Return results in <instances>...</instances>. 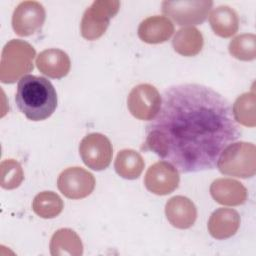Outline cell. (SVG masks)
Returning a JSON list of instances; mask_svg holds the SVG:
<instances>
[{
  "instance_id": "obj_21",
  "label": "cell",
  "mask_w": 256,
  "mask_h": 256,
  "mask_svg": "<svg viewBox=\"0 0 256 256\" xmlns=\"http://www.w3.org/2000/svg\"><path fill=\"white\" fill-rule=\"evenodd\" d=\"M32 209L41 218H54L62 212L63 201L58 194L52 191H43L35 196Z\"/></svg>"
},
{
  "instance_id": "obj_4",
  "label": "cell",
  "mask_w": 256,
  "mask_h": 256,
  "mask_svg": "<svg viewBox=\"0 0 256 256\" xmlns=\"http://www.w3.org/2000/svg\"><path fill=\"white\" fill-rule=\"evenodd\" d=\"M217 167L222 174L248 178L256 172V148L247 142L231 143L221 152Z\"/></svg>"
},
{
  "instance_id": "obj_24",
  "label": "cell",
  "mask_w": 256,
  "mask_h": 256,
  "mask_svg": "<svg viewBox=\"0 0 256 256\" xmlns=\"http://www.w3.org/2000/svg\"><path fill=\"white\" fill-rule=\"evenodd\" d=\"M1 187L4 189L17 188L24 179L21 165L14 159H6L1 163Z\"/></svg>"
},
{
  "instance_id": "obj_18",
  "label": "cell",
  "mask_w": 256,
  "mask_h": 256,
  "mask_svg": "<svg viewBox=\"0 0 256 256\" xmlns=\"http://www.w3.org/2000/svg\"><path fill=\"white\" fill-rule=\"evenodd\" d=\"M50 252L53 256H80L83 254V245L75 231L62 228L53 234L50 241Z\"/></svg>"
},
{
  "instance_id": "obj_11",
  "label": "cell",
  "mask_w": 256,
  "mask_h": 256,
  "mask_svg": "<svg viewBox=\"0 0 256 256\" xmlns=\"http://www.w3.org/2000/svg\"><path fill=\"white\" fill-rule=\"evenodd\" d=\"M179 180V173L171 163L159 161L148 168L144 184L148 191L156 195H167L178 187Z\"/></svg>"
},
{
  "instance_id": "obj_23",
  "label": "cell",
  "mask_w": 256,
  "mask_h": 256,
  "mask_svg": "<svg viewBox=\"0 0 256 256\" xmlns=\"http://www.w3.org/2000/svg\"><path fill=\"white\" fill-rule=\"evenodd\" d=\"M229 53L236 59L251 61L256 57V36L251 33L241 34L229 43Z\"/></svg>"
},
{
  "instance_id": "obj_14",
  "label": "cell",
  "mask_w": 256,
  "mask_h": 256,
  "mask_svg": "<svg viewBox=\"0 0 256 256\" xmlns=\"http://www.w3.org/2000/svg\"><path fill=\"white\" fill-rule=\"evenodd\" d=\"M36 66L44 75L60 79L68 74L71 62L67 53L60 49L52 48L39 53L36 58Z\"/></svg>"
},
{
  "instance_id": "obj_6",
  "label": "cell",
  "mask_w": 256,
  "mask_h": 256,
  "mask_svg": "<svg viewBox=\"0 0 256 256\" xmlns=\"http://www.w3.org/2000/svg\"><path fill=\"white\" fill-rule=\"evenodd\" d=\"M210 0L192 1H163L162 12L180 26H193L202 24L211 8Z\"/></svg>"
},
{
  "instance_id": "obj_2",
  "label": "cell",
  "mask_w": 256,
  "mask_h": 256,
  "mask_svg": "<svg viewBox=\"0 0 256 256\" xmlns=\"http://www.w3.org/2000/svg\"><path fill=\"white\" fill-rule=\"evenodd\" d=\"M15 102L26 118L42 121L49 118L56 110L57 93L48 79L25 75L18 81Z\"/></svg>"
},
{
  "instance_id": "obj_16",
  "label": "cell",
  "mask_w": 256,
  "mask_h": 256,
  "mask_svg": "<svg viewBox=\"0 0 256 256\" xmlns=\"http://www.w3.org/2000/svg\"><path fill=\"white\" fill-rule=\"evenodd\" d=\"M174 33V25L168 17L151 16L143 20L138 28L139 38L149 44L167 41Z\"/></svg>"
},
{
  "instance_id": "obj_1",
  "label": "cell",
  "mask_w": 256,
  "mask_h": 256,
  "mask_svg": "<svg viewBox=\"0 0 256 256\" xmlns=\"http://www.w3.org/2000/svg\"><path fill=\"white\" fill-rule=\"evenodd\" d=\"M240 136L226 98L210 87L186 83L164 91L143 148L190 173L213 169L224 148Z\"/></svg>"
},
{
  "instance_id": "obj_19",
  "label": "cell",
  "mask_w": 256,
  "mask_h": 256,
  "mask_svg": "<svg viewBox=\"0 0 256 256\" xmlns=\"http://www.w3.org/2000/svg\"><path fill=\"white\" fill-rule=\"evenodd\" d=\"M174 50L182 56H195L203 47V36L195 27H184L178 30L172 40Z\"/></svg>"
},
{
  "instance_id": "obj_9",
  "label": "cell",
  "mask_w": 256,
  "mask_h": 256,
  "mask_svg": "<svg viewBox=\"0 0 256 256\" xmlns=\"http://www.w3.org/2000/svg\"><path fill=\"white\" fill-rule=\"evenodd\" d=\"M57 186L65 197L82 199L94 190L95 178L93 174L81 167H70L61 172L57 179Z\"/></svg>"
},
{
  "instance_id": "obj_5",
  "label": "cell",
  "mask_w": 256,
  "mask_h": 256,
  "mask_svg": "<svg viewBox=\"0 0 256 256\" xmlns=\"http://www.w3.org/2000/svg\"><path fill=\"white\" fill-rule=\"evenodd\" d=\"M120 8V2L116 0H97L86 9L81 20V35L87 40H95L101 37Z\"/></svg>"
},
{
  "instance_id": "obj_8",
  "label": "cell",
  "mask_w": 256,
  "mask_h": 256,
  "mask_svg": "<svg viewBox=\"0 0 256 256\" xmlns=\"http://www.w3.org/2000/svg\"><path fill=\"white\" fill-rule=\"evenodd\" d=\"M161 96L150 84H139L129 93L127 106L130 113L139 120H152L161 107Z\"/></svg>"
},
{
  "instance_id": "obj_20",
  "label": "cell",
  "mask_w": 256,
  "mask_h": 256,
  "mask_svg": "<svg viewBox=\"0 0 256 256\" xmlns=\"http://www.w3.org/2000/svg\"><path fill=\"white\" fill-rule=\"evenodd\" d=\"M145 163L142 156L135 150H121L115 160V171L119 176L125 179H136L144 169Z\"/></svg>"
},
{
  "instance_id": "obj_17",
  "label": "cell",
  "mask_w": 256,
  "mask_h": 256,
  "mask_svg": "<svg viewBox=\"0 0 256 256\" xmlns=\"http://www.w3.org/2000/svg\"><path fill=\"white\" fill-rule=\"evenodd\" d=\"M209 23L214 33L222 38L233 36L239 28L237 13L229 6L222 5L214 8L209 15Z\"/></svg>"
},
{
  "instance_id": "obj_15",
  "label": "cell",
  "mask_w": 256,
  "mask_h": 256,
  "mask_svg": "<svg viewBox=\"0 0 256 256\" xmlns=\"http://www.w3.org/2000/svg\"><path fill=\"white\" fill-rule=\"evenodd\" d=\"M240 226L238 212L231 208H219L215 210L208 221V231L216 239L222 240L236 234Z\"/></svg>"
},
{
  "instance_id": "obj_12",
  "label": "cell",
  "mask_w": 256,
  "mask_h": 256,
  "mask_svg": "<svg viewBox=\"0 0 256 256\" xmlns=\"http://www.w3.org/2000/svg\"><path fill=\"white\" fill-rule=\"evenodd\" d=\"M165 214L172 226L187 229L195 223L197 209L189 198L178 195L168 200L165 205Z\"/></svg>"
},
{
  "instance_id": "obj_13",
  "label": "cell",
  "mask_w": 256,
  "mask_h": 256,
  "mask_svg": "<svg viewBox=\"0 0 256 256\" xmlns=\"http://www.w3.org/2000/svg\"><path fill=\"white\" fill-rule=\"evenodd\" d=\"M212 198L221 205L237 206L247 200V190L238 181L230 178H219L210 186Z\"/></svg>"
},
{
  "instance_id": "obj_3",
  "label": "cell",
  "mask_w": 256,
  "mask_h": 256,
  "mask_svg": "<svg viewBox=\"0 0 256 256\" xmlns=\"http://www.w3.org/2000/svg\"><path fill=\"white\" fill-rule=\"evenodd\" d=\"M35 49L26 41L12 39L4 46L0 61V80L11 84L33 70Z\"/></svg>"
},
{
  "instance_id": "obj_10",
  "label": "cell",
  "mask_w": 256,
  "mask_h": 256,
  "mask_svg": "<svg viewBox=\"0 0 256 256\" xmlns=\"http://www.w3.org/2000/svg\"><path fill=\"white\" fill-rule=\"evenodd\" d=\"M45 18V9L41 3L24 1L13 12L12 27L17 35L30 36L42 28Z\"/></svg>"
},
{
  "instance_id": "obj_22",
  "label": "cell",
  "mask_w": 256,
  "mask_h": 256,
  "mask_svg": "<svg viewBox=\"0 0 256 256\" xmlns=\"http://www.w3.org/2000/svg\"><path fill=\"white\" fill-rule=\"evenodd\" d=\"M232 113L234 120L238 123L247 127H254L256 125L255 93L247 92L240 95L233 104Z\"/></svg>"
},
{
  "instance_id": "obj_7",
  "label": "cell",
  "mask_w": 256,
  "mask_h": 256,
  "mask_svg": "<svg viewBox=\"0 0 256 256\" xmlns=\"http://www.w3.org/2000/svg\"><path fill=\"white\" fill-rule=\"evenodd\" d=\"M79 153L87 167L100 171L110 165L113 148L106 136L100 133H91L81 140Z\"/></svg>"
}]
</instances>
